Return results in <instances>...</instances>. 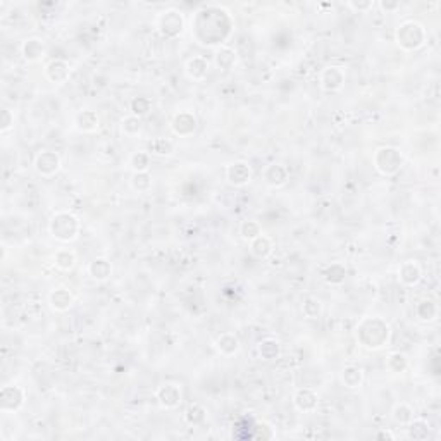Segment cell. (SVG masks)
Segmentation results:
<instances>
[{
	"label": "cell",
	"instance_id": "1",
	"mask_svg": "<svg viewBox=\"0 0 441 441\" xmlns=\"http://www.w3.org/2000/svg\"><path fill=\"white\" fill-rule=\"evenodd\" d=\"M396 40L403 49H417L424 40V28L419 23H414V21L403 23L396 31Z\"/></svg>",
	"mask_w": 441,
	"mask_h": 441
},
{
	"label": "cell",
	"instance_id": "2",
	"mask_svg": "<svg viewBox=\"0 0 441 441\" xmlns=\"http://www.w3.org/2000/svg\"><path fill=\"white\" fill-rule=\"evenodd\" d=\"M159 26H160L162 35H166V37H174V35L181 33V30H183L181 12H178V10H174V9H169V10H166V12H162L160 21H159Z\"/></svg>",
	"mask_w": 441,
	"mask_h": 441
},
{
	"label": "cell",
	"instance_id": "3",
	"mask_svg": "<svg viewBox=\"0 0 441 441\" xmlns=\"http://www.w3.org/2000/svg\"><path fill=\"white\" fill-rule=\"evenodd\" d=\"M352 9H357V10H365V9H371L372 7V2H365V3H357V2H350L348 3Z\"/></svg>",
	"mask_w": 441,
	"mask_h": 441
},
{
	"label": "cell",
	"instance_id": "4",
	"mask_svg": "<svg viewBox=\"0 0 441 441\" xmlns=\"http://www.w3.org/2000/svg\"><path fill=\"white\" fill-rule=\"evenodd\" d=\"M381 7L383 9H386V10H393V9H398V7H400V3H386V2H383L381 3Z\"/></svg>",
	"mask_w": 441,
	"mask_h": 441
}]
</instances>
